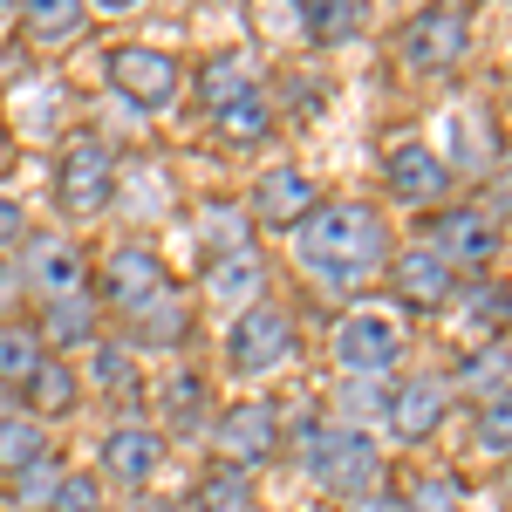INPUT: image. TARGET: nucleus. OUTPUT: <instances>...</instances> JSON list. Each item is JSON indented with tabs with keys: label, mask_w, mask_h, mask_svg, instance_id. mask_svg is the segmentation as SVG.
I'll return each instance as SVG.
<instances>
[{
	"label": "nucleus",
	"mask_w": 512,
	"mask_h": 512,
	"mask_svg": "<svg viewBox=\"0 0 512 512\" xmlns=\"http://www.w3.org/2000/svg\"><path fill=\"white\" fill-rule=\"evenodd\" d=\"M89 390H96V396H110V403H137V390H144L137 349H123L117 335H103V342L89 349Z\"/></svg>",
	"instance_id": "23"
},
{
	"label": "nucleus",
	"mask_w": 512,
	"mask_h": 512,
	"mask_svg": "<svg viewBox=\"0 0 512 512\" xmlns=\"http://www.w3.org/2000/svg\"><path fill=\"white\" fill-rule=\"evenodd\" d=\"M21 294V253H0V308H14Z\"/></svg>",
	"instance_id": "41"
},
{
	"label": "nucleus",
	"mask_w": 512,
	"mask_h": 512,
	"mask_svg": "<svg viewBox=\"0 0 512 512\" xmlns=\"http://www.w3.org/2000/svg\"><path fill=\"white\" fill-rule=\"evenodd\" d=\"M301 28L335 48V41H349L355 28H362V7H355V0H308V7H301Z\"/></svg>",
	"instance_id": "33"
},
{
	"label": "nucleus",
	"mask_w": 512,
	"mask_h": 512,
	"mask_svg": "<svg viewBox=\"0 0 512 512\" xmlns=\"http://www.w3.org/2000/svg\"><path fill=\"white\" fill-rule=\"evenodd\" d=\"M158 294H171V267H164L158 246L130 239V246H117V253L103 260V301H96V308H117V315L130 321L137 308H151Z\"/></svg>",
	"instance_id": "8"
},
{
	"label": "nucleus",
	"mask_w": 512,
	"mask_h": 512,
	"mask_svg": "<svg viewBox=\"0 0 512 512\" xmlns=\"http://www.w3.org/2000/svg\"><path fill=\"white\" fill-rule=\"evenodd\" d=\"M403 512H465V492H458V478H451V472H431V478L410 485Z\"/></svg>",
	"instance_id": "36"
},
{
	"label": "nucleus",
	"mask_w": 512,
	"mask_h": 512,
	"mask_svg": "<svg viewBox=\"0 0 512 512\" xmlns=\"http://www.w3.org/2000/svg\"><path fill=\"white\" fill-rule=\"evenodd\" d=\"M185 328H192V308H185V294L171 287V294H158L151 308H137V315L123 321V349H178Z\"/></svg>",
	"instance_id": "20"
},
{
	"label": "nucleus",
	"mask_w": 512,
	"mask_h": 512,
	"mask_svg": "<svg viewBox=\"0 0 512 512\" xmlns=\"http://www.w3.org/2000/svg\"><path fill=\"white\" fill-rule=\"evenodd\" d=\"M444 410H451V383L444 376H410V383H390V410H383L376 431L390 444H424L444 424Z\"/></svg>",
	"instance_id": "13"
},
{
	"label": "nucleus",
	"mask_w": 512,
	"mask_h": 512,
	"mask_svg": "<svg viewBox=\"0 0 512 512\" xmlns=\"http://www.w3.org/2000/svg\"><path fill=\"white\" fill-rule=\"evenodd\" d=\"M14 239H21V198L0 192V253H14Z\"/></svg>",
	"instance_id": "39"
},
{
	"label": "nucleus",
	"mask_w": 512,
	"mask_h": 512,
	"mask_svg": "<svg viewBox=\"0 0 512 512\" xmlns=\"http://www.w3.org/2000/svg\"><path fill=\"white\" fill-rule=\"evenodd\" d=\"M342 512H403V499H396L390 485H376V492H362V499H349Z\"/></svg>",
	"instance_id": "40"
},
{
	"label": "nucleus",
	"mask_w": 512,
	"mask_h": 512,
	"mask_svg": "<svg viewBox=\"0 0 512 512\" xmlns=\"http://www.w3.org/2000/svg\"><path fill=\"white\" fill-rule=\"evenodd\" d=\"M465 48H472V14H465V7H424V14L403 21V62H410L417 76L458 69Z\"/></svg>",
	"instance_id": "9"
},
{
	"label": "nucleus",
	"mask_w": 512,
	"mask_h": 512,
	"mask_svg": "<svg viewBox=\"0 0 512 512\" xmlns=\"http://www.w3.org/2000/svg\"><path fill=\"white\" fill-rule=\"evenodd\" d=\"M383 410H390V376H342V390H335V424L369 431V424H383Z\"/></svg>",
	"instance_id": "27"
},
{
	"label": "nucleus",
	"mask_w": 512,
	"mask_h": 512,
	"mask_svg": "<svg viewBox=\"0 0 512 512\" xmlns=\"http://www.w3.org/2000/svg\"><path fill=\"white\" fill-rule=\"evenodd\" d=\"M21 287H35L41 301H69L89 287V260L69 233H35L21 246Z\"/></svg>",
	"instance_id": "11"
},
{
	"label": "nucleus",
	"mask_w": 512,
	"mask_h": 512,
	"mask_svg": "<svg viewBox=\"0 0 512 512\" xmlns=\"http://www.w3.org/2000/svg\"><path fill=\"white\" fill-rule=\"evenodd\" d=\"M506 485H512V458H506Z\"/></svg>",
	"instance_id": "42"
},
{
	"label": "nucleus",
	"mask_w": 512,
	"mask_h": 512,
	"mask_svg": "<svg viewBox=\"0 0 512 512\" xmlns=\"http://www.w3.org/2000/svg\"><path fill=\"white\" fill-rule=\"evenodd\" d=\"M103 308H96V294L82 287V294H69V301H41V328L35 342L41 349H96L103 335Z\"/></svg>",
	"instance_id": "18"
},
{
	"label": "nucleus",
	"mask_w": 512,
	"mask_h": 512,
	"mask_svg": "<svg viewBox=\"0 0 512 512\" xmlns=\"http://www.w3.org/2000/svg\"><path fill=\"white\" fill-rule=\"evenodd\" d=\"M192 512H253V478L233 465H212L192 492Z\"/></svg>",
	"instance_id": "31"
},
{
	"label": "nucleus",
	"mask_w": 512,
	"mask_h": 512,
	"mask_svg": "<svg viewBox=\"0 0 512 512\" xmlns=\"http://www.w3.org/2000/svg\"><path fill=\"white\" fill-rule=\"evenodd\" d=\"M444 383H451V396H458V390H465V396L506 390V383H512V335H506V342H485V349H465V362H458Z\"/></svg>",
	"instance_id": "25"
},
{
	"label": "nucleus",
	"mask_w": 512,
	"mask_h": 512,
	"mask_svg": "<svg viewBox=\"0 0 512 512\" xmlns=\"http://www.w3.org/2000/svg\"><path fill=\"white\" fill-rule=\"evenodd\" d=\"M315 205H321V185L308 178V171H267V178H260V192H253V212H246V219H260V226H274V233H294Z\"/></svg>",
	"instance_id": "17"
},
{
	"label": "nucleus",
	"mask_w": 512,
	"mask_h": 512,
	"mask_svg": "<svg viewBox=\"0 0 512 512\" xmlns=\"http://www.w3.org/2000/svg\"><path fill=\"white\" fill-rule=\"evenodd\" d=\"M451 335H458L465 349L506 342V335H512V287H506V280H458V301H451Z\"/></svg>",
	"instance_id": "14"
},
{
	"label": "nucleus",
	"mask_w": 512,
	"mask_h": 512,
	"mask_svg": "<svg viewBox=\"0 0 512 512\" xmlns=\"http://www.w3.org/2000/svg\"><path fill=\"white\" fill-rule=\"evenodd\" d=\"M294 260L321 294H355L390 267V233L376 205L362 198H321L315 212L294 226Z\"/></svg>",
	"instance_id": "1"
},
{
	"label": "nucleus",
	"mask_w": 512,
	"mask_h": 512,
	"mask_svg": "<svg viewBox=\"0 0 512 512\" xmlns=\"http://www.w3.org/2000/svg\"><path fill=\"white\" fill-rule=\"evenodd\" d=\"M117 192V158H110V144L103 137H69L62 151H55V205L69 212V219H96L103 205Z\"/></svg>",
	"instance_id": "5"
},
{
	"label": "nucleus",
	"mask_w": 512,
	"mask_h": 512,
	"mask_svg": "<svg viewBox=\"0 0 512 512\" xmlns=\"http://www.w3.org/2000/svg\"><path fill=\"white\" fill-rule=\"evenodd\" d=\"M0 21H7V14H0Z\"/></svg>",
	"instance_id": "43"
},
{
	"label": "nucleus",
	"mask_w": 512,
	"mask_h": 512,
	"mask_svg": "<svg viewBox=\"0 0 512 512\" xmlns=\"http://www.w3.org/2000/svg\"><path fill=\"white\" fill-rule=\"evenodd\" d=\"M21 28L35 41H48V48H62V41H76L89 28V7L82 0H28L21 7Z\"/></svg>",
	"instance_id": "28"
},
{
	"label": "nucleus",
	"mask_w": 512,
	"mask_h": 512,
	"mask_svg": "<svg viewBox=\"0 0 512 512\" xmlns=\"http://www.w3.org/2000/svg\"><path fill=\"white\" fill-rule=\"evenodd\" d=\"M55 492H62V465L41 458V465H28V472L7 485V506H14V512H48V506H55Z\"/></svg>",
	"instance_id": "34"
},
{
	"label": "nucleus",
	"mask_w": 512,
	"mask_h": 512,
	"mask_svg": "<svg viewBox=\"0 0 512 512\" xmlns=\"http://www.w3.org/2000/svg\"><path fill=\"white\" fill-rule=\"evenodd\" d=\"M246 89H260V76L239 62V55H212L205 69H198V96H205V110H226V103H239Z\"/></svg>",
	"instance_id": "30"
},
{
	"label": "nucleus",
	"mask_w": 512,
	"mask_h": 512,
	"mask_svg": "<svg viewBox=\"0 0 512 512\" xmlns=\"http://www.w3.org/2000/svg\"><path fill=\"white\" fill-rule=\"evenodd\" d=\"M76 369H69V355H41L35 362V376L21 383V396H28V417L35 424H48V417H69L76 410Z\"/></svg>",
	"instance_id": "22"
},
{
	"label": "nucleus",
	"mask_w": 512,
	"mask_h": 512,
	"mask_svg": "<svg viewBox=\"0 0 512 512\" xmlns=\"http://www.w3.org/2000/svg\"><path fill=\"white\" fill-rule=\"evenodd\" d=\"M35 362H41L35 328H0V390H21L35 376Z\"/></svg>",
	"instance_id": "35"
},
{
	"label": "nucleus",
	"mask_w": 512,
	"mask_h": 512,
	"mask_svg": "<svg viewBox=\"0 0 512 512\" xmlns=\"http://www.w3.org/2000/svg\"><path fill=\"white\" fill-rule=\"evenodd\" d=\"M294 362V315L280 301H253L226 328V369L233 376H274Z\"/></svg>",
	"instance_id": "4"
},
{
	"label": "nucleus",
	"mask_w": 512,
	"mask_h": 512,
	"mask_svg": "<svg viewBox=\"0 0 512 512\" xmlns=\"http://www.w3.org/2000/svg\"><path fill=\"white\" fill-rule=\"evenodd\" d=\"M212 451H219V465L253 478L260 465L280 458V410L274 403H233V410H219L212 417Z\"/></svg>",
	"instance_id": "7"
},
{
	"label": "nucleus",
	"mask_w": 512,
	"mask_h": 512,
	"mask_svg": "<svg viewBox=\"0 0 512 512\" xmlns=\"http://www.w3.org/2000/svg\"><path fill=\"white\" fill-rule=\"evenodd\" d=\"M212 123L226 144H260V137H274V103H267V89H246L239 103L212 110Z\"/></svg>",
	"instance_id": "29"
},
{
	"label": "nucleus",
	"mask_w": 512,
	"mask_h": 512,
	"mask_svg": "<svg viewBox=\"0 0 512 512\" xmlns=\"http://www.w3.org/2000/svg\"><path fill=\"white\" fill-rule=\"evenodd\" d=\"M198 246H205V260L253 253V219H246V205H205V212H198Z\"/></svg>",
	"instance_id": "26"
},
{
	"label": "nucleus",
	"mask_w": 512,
	"mask_h": 512,
	"mask_svg": "<svg viewBox=\"0 0 512 512\" xmlns=\"http://www.w3.org/2000/svg\"><path fill=\"white\" fill-rule=\"evenodd\" d=\"M48 512H103V485L82 478V472H62V492H55Z\"/></svg>",
	"instance_id": "38"
},
{
	"label": "nucleus",
	"mask_w": 512,
	"mask_h": 512,
	"mask_svg": "<svg viewBox=\"0 0 512 512\" xmlns=\"http://www.w3.org/2000/svg\"><path fill=\"white\" fill-rule=\"evenodd\" d=\"M198 431H212V417H205V383H198L192 369H178V376L158 383V437H198Z\"/></svg>",
	"instance_id": "21"
},
{
	"label": "nucleus",
	"mask_w": 512,
	"mask_h": 512,
	"mask_svg": "<svg viewBox=\"0 0 512 512\" xmlns=\"http://www.w3.org/2000/svg\"><path fill=\"white\" fill-rule=\"evenodd\" d=\"M390 287L403 308H417V315H437V308H451L458 301V274L437 260L431 246H403L390 260Z\"/></svg>",
	"instance_id": "16"
},
{
	"label": "nucleus",
	"mask_w": 512,
	"mask_h": 512,
	"mask_svg": "<svg viewBox=\"0 0 512 512\" xmlns=\"http://www.w3.org/2000/svg\"><path fill=\"white\" fill-rule=\"evenodd\" d=\"M103 76H110V89H117L123 103H137V110H171V103H178V89H185L178 55L144 48V41L110 48V55H103Z\"/></svg>",
	"instance_id": "6"
},
{
	"label": "nucleus",
	"mask_w": 512,
	"mask_h": 512,
	"mask_svg": "<svg viewBox=\"0 0 512 512\" xmlns=\"http://www.w3.org/2000/svg\"><path fill=\"white\" fill-rule=\"evenodd\" d=\"M294 458H301V472L315 478L328 499H362V492H376L383 485V451L369 444V431H349V424H321V417H301L294 424Z\"/></svg>",
	"instance_id": "2"
},
{
	"label": "nucleus",
	"mask_w": 512,
	"mask_h": 512,
	"mask_svg": "<svg viewBox=\"0 0 512 512\" xmlns=\"http://www.w3.org/2000/svg\"><path fill=\"white\" fill-rule=\"evenodd\" d=\"M424 246H431L451 274L492 267V260H499V226H492L478 205H451V212H437L431 226H424Z\"/></svg>",
	"instance_id": "10"
},
{
	"label": "nucleus",
	"mask_w": 512,
	"mask_h": 512,
	"mask_svg": "<svg viewBox=\"0 0 512 512\" xmlns=\"http://www.w3.org/2000/svg\"><path fill=\"white\" fill-rule=\"evenodd\" d=\"M478 212H485L492 226H512V164H492V171H485V198H478Z\"/></svg>",
	"instance_id": "37"
},
{
	"label": "nucleus",
	"mask_w": 512,
	"mask_h": 512,
	"mask_svg": "<svg viewBox=\"0 0 512 512\" xmlns=\"http://www.w3.org/2000/svg\"><path fill=\"white\" fill-rule=\"evenodd\" d=\"M205 301L226 308V315H246L253 301H267V267H260V253L205 260Z\"/></svg>",
	"instance_id": "19"
},
{
	"label": "nucleus",
	"mask_w": 512,
	"mask_h": 512,
	"mask_svg": "<svg viewBox=\"0 0 512 512\" xmlns=\"http://www.w3.org/2000/svg\"><path fill=\"white\" fill-rule=\"evenodd\" d=\"M41 458H48V424H35L28 410H0V485H14Z\"/></svg>",
	"instance_id": "24"
},
{
	"label": "nucleus",
	"mask_w": 512,
	"mask_h": 512,
	"mask_svg": "<svg viewBox=\"0 0 512 512\" xmlns=\"http://www.w3.org/2000/svg\"><path fill=\"white\" fill-rule=\"evenodd\" d=\"M472 444L485 458H512V383L492 396H478V417H472Z\"/></svg>",
	"instance_id": "32"
},
{
	"label": "nucleus",
	"mask_w": 512,
	"mask_h": 512,
	"mask_svg": "<svg viewBox=\"0 0 512 512\" xmlns=\"http://www.w3.org/2000/svg\"><path fill=\"white\" fill-rule=\"evenodd\" d=\"M96 465H103V478H117V485H151L164 465V437L158 424H137V417H123V424H110L103 431V444H96Z\"/></svg>",
	"instance_id": "15"
},
{
	"label": "nucleus",
	"mask_w": 512,
	"mask_h": 512,
	"mask_svg": "<svg viewBox=\"0 0 512 512\" xmlns=\"http://www.w3.org/2000/svg\"><path fill=\"white\" fill-rule=\"evenodd\" d=\"M403 315L383 308V301H362L349 315L335 321V335H328V355H335V369L342 376H390L396 362H403Z\"/></svg>",
	"instance_id": "3"
},
{
	"label": "nucleus",
	"mask_w": 512,
	"mask_h": 512,
	"mask_svg": "<svg viewBox=\"0 0 512 512\" xmlns=\"http://www.w3.org/2000/svg\"><path fill=\"white\" fill-rule=\"evenodd\" d=\"M383 185H390L396 205H444V198H451L444 151L417 144V137H396L390 151H383Z\"/></svg>",
	"instance_id": "12"
}]
</instances>
